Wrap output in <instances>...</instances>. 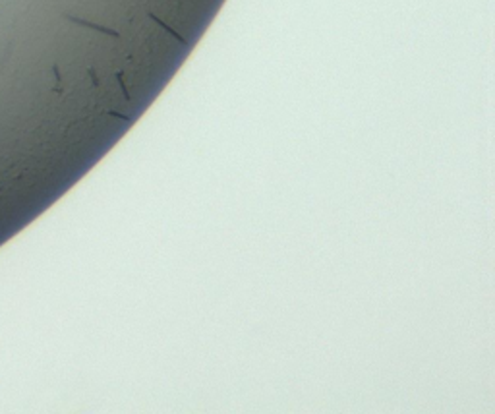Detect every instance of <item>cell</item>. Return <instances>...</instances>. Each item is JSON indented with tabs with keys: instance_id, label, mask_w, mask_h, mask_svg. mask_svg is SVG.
Returning a JSON list of instances; mask_svg holds the SVG:
<instances>
[{
	"instance_id": "obj_2",
	"label": "cell",
	"mask_w": 495,
	"mask_h": 414,
	"mask_svg": "<svg viewBox=\"0 0 495 414\" xmlns=\"http://www.w3.org/2000/svg\"><path fill=\"white\" fill-rule=\"evenodd\" d=\"M149 16H151V18H153V20H155V22H157V23H161V25H163V27H165V29H166V31H168V33H170V35H172V37H176V39H178V41H180V43H186V41H184V39H182V37H180V35H178V33H176V31H174V29H170V27H168V25H166V23H163V22H161V20H159V18H155V16H153V14H149Z\"/></svg>"
},
{
	"instance_id": "obj_1",
	"label": "cell",
	"mask_w": 495,
	"mask_h": 414,
	"mask_svg": "<svg viewBox=\"0 0 495 414\" xmlns=\"http://www.w3.org/2000/svg\"><path fill=\"white\" fill-rule=\"evenodd\" d=\"M68 20H70V22H74V23H80V25H85V27H91V29H95V31H101V33L113 35V37H120V35H118V31L109 29V27H101V25H97V23L85 22V20H78V18H70V16H68Z\"/></svg>"
}]
</instances>
